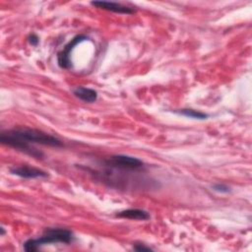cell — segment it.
<instances>
[{
    "label": "cell",
    "mask_w": 252,
    "mask_h": 252,
    "mask_svg": "<svg viewBox=\"0 0 252 252\" xmlns=\"http://www.w3.org/2000/svg\"><path fill=\"white\" fill-rule=\"evenodd\" d=\"M116 218L120 219H127V220H148L151 216L150 214L141 209H127L120 211L115 214Z\"/></svg>",
    "instance_id": "52a82bcc"
},
{
    "label": "cell",
    "mask_w": 252,
    "mask_h": 252,
    "mask_svg": "<svg viewBox=\"0 0 252 252\" xmlns=\"http://www.w3.org/2000/svg\"><path fill=\"white\" fill-rule=\"evenodd\" d=\"M0 142L3 145L16 149L37 159L42 158L43 154L33 148L32 146V144H39L54 148L64 146L63 142L58 138L43 131L28 127H20L2 131L0 134Z\"/></svg>",
    "instance_id": "6da1fadb"
},
{
    "label": "cell",
    "mask_w": 252,
    "mask_h": 252,
    "mask_svg": "<svg viewBox=\"0 0 252 252\" xmlns=\"http://www.w3.org/2000/svg\"><path fill=\"white\" fill-rule=\"evenodd\" d=\"M10 172L14 175H17L26 179H34V178H45L48 176V173L40 168L33 167L28 164L14 165L10 168Z\"/></svg>",
    "instance_id": "5b68a950"
},
{
    "label": "cell",
    "mask_w": 252,
    "mask_h": 252,
    "mask_svg": "<svg viewBox=\"0 0 252 252\" xmlns=\"http://www.w3.org/2000/svg\"><path fill=\"white\" fill-rule=\"evenodd\" d=\"M28 41L31 45L32 46H36L39 42V37L35 34V33H31L29 36H28Z\"/></svg>",
    "instance_id": "7c38bea8"
},
{
    "label": "cell",
    "mask_w": 252,
    "mask_h": 252,
    "mask_svg": "<svg viewBox=\"0 0 252 252\" xmlns=\"http://www.w3.org/2000/svg\"><path fill=\"white\" fill-rule=\"evenodd\" d=\"M91 5H93L95 8L103 9L106 11H110L117 14H126L130 15L135 12V10L131 7L125 6L123 4L117 3V2H109V1H92Z\"/></svg>",
    "instance_id": "8992f818"
},
{
    "label": "cell",
    "mask_w": 252,
    "mask_h": 252,
    "mask_svg": "<svg viewBox=\"0 0 252 252\" xmlns=\"http://www.w3.org/2000/svg\"><path fill=\"white\" fill-rule=\"evenodd\" d=\"M74 240V234L71 230L60 227H48L46 228L41 236L37 238H30L28 239L23 247L27 252H34L37 251L41 246L52 244V243H64L70 244Z\"/></svg>",
    "instance_id": "7a4b0ae2"
},
{
    "label": "cell",
    "mask_w": 252,
    "mask_h": 252,
    "mask_svg": "<svg viewBox=\"0 0 252 252\" xmlns=\"http://www.w3.org/2000/svg\"><path fill=\"white\" fill-rule=\"evenodd\" d=\"M133 249L136 251H152L153 249L150 246H147L143 243H135L133 245Z\"/></svg>",
    "instance_id": "8fae6325"
},
{
    "label": "cell",
    "mask_w": 252,
    "mask_h": 252,
    "mask_svg": "<svg viewBox=\"0 0 252 252\" xmlns=\"http://www.w3.org/2000/svg\"><path fill=\"white\" fill-rule=\"evenodd\" d=\"M212 189L216 192H219V193H221V194H227L229 193L231 190H230V187H228L227 185L223 184V183H216L212 186Z\"/></svg>",
    "instance_id": "30bf717a"
},
{
    "label": "cell",
    "mask_w": 252,
    "mask_h": 252,
    "mask_svg": "<svg viewBox=\"0 0 252 252\" xmlns=\"http://www.w3.org/2000/svg\"><path fill=\"white\" fill-rule=\"evenodd\" d=\"M88 40V36L85 34H77L75 35L60 51L57 53V63L58 66L62 69H70L72 68V60L71 53L74 48L83 41Z\"/></svg>",
    "instance_id": "277c9868"
},
{
    "label": "cell",
    "mask_w": 252,
    "mask_h": 252,
    "mask_svg": "<svg viewBox=\"0 0 252 252\" xmlns=\"http://www.w3.org/2000/svg\"><path fill=\"white\" fill-rule=\"evenodd\" d=\"M0 230H1V235H4V234H5V230H4V227H1V228H0Z\"/></svg>",
    "instance_id": "4fadbf2b"
},
{
    "label": "cell",
    "mask_w": 252,
    "mask_h": 252,
    "mask_svg": "<svg viewBox=\"0 0 252 252\" xmlns=\"http://www.w3.org/2000/svg\"><path fill=\"white\" fill-rule=\"evenodd\" d=\"M174 113H177L179 115H183L189 118H193V119H198V120H205L209 117V114L204 113L202 111L196 110V109H192V108H181V109H176L173 110Z\"/></svg>",
    "instance_id": "9c48e42d"
},
{
    "label": "cell",
    "mask_w": 252,
    "mask_h": 252,
    "mask_svg": "<svg viewBox=\"0 0 252 252\" xmlns=\"http://www.w3.org/2000/svg\"><path fill=\"white\" fill-rule=\"evenodd\" d=\"M102 162L105 167L120 171H141L145 168V163L140 158L126 155H113Z\"/></svg>",
    "instance_id": "3957f363"
},
{
    "label": "cell",
    "mask_w": 252,
    "mask_h": 252,
    "mask_svg": "<svg viewBox=\"0 0 252 252\" xmlns=\"http://www.w3.org/2000/svg\"><path fill=\"white\" fill-rule=\"evenodd\" d=\"M72 92L76 97H78L79 99H81L85 102H88V103L94 102L97 99V92L91 88L76 87L75 89H73Z\"/></svg>",
    "instance_id": "ba28073f"
}]
</instances>
